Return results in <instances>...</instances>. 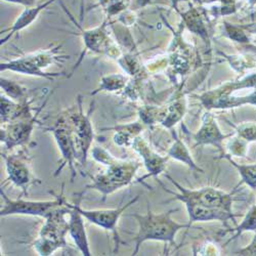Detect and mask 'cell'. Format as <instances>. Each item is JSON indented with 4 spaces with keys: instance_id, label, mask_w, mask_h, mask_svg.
<instances>
[{
    "instance_id": "3",
    "label": "cell",
    "mask_w": 256,
    "mask_h": 256,
    "mask_svg": "<svg viewBox=\"0 0 256 256\" xmlns=\"http://www.w3.org/2000/svg\"><path fill=\"white\" fill-rule=\"evenodd\" d=\"M106 166L108 169L104 172L92 176V182L86 186V188H94L102 193L104 200L115 190L130 184L140 164L114 159Z\"/></svg>"
},
{
    "instance_id": "20",
    "label": "cell",
    "mask_w": 256,
    "mask_h": 256,
    "mask_svg": "<svg viewBox=\"0 0 256 256\" xmlns=\"http://www.w3.org/2000/svg\"><path fill=\"white\" fill-rule=\"evenodd\" d=\"M2 88L12 98H22L24 94V90H22L18 84L4 78H2Z\"/></svg>"
},
{
    "instance_id": "5",
    "label": "cell",
    "mask_w": 256,
    "mask_h": 256,
    "mask_svg": "<svg viewBox=\"0 0 256 256\" xmlns=\"http://www.w3.org/2000/svg\"><path fill=\"white\" fill-rule=\"evenodd\" d=\"M4 199V206L0 210L2 218L10 216H30L46 218L52 213L64 204V198L56 196L54 200L50 201H29L23 199H10L4 192L0 190Z\"/></svg>"
},
{
    "instance_id": "11",
    "label": "cell",
    "mask_w": 256,
    "mask_h": 256,
    "mask_svg": "<svg viewBox=\"0 0 256 256\" xmlns=\"http://www.w3.org/2000/svg\"><path fill=\"white\" fill-rule=\"evenodd\" d=\"M4 157L6 159L8 180L16 186H20L26 192L34 180L29 165L24 158L18 157V155H12L10 157L4 155Z\"/></svg>"
},
{
    "instance_id": "22",
    "label": "cell",
    "mask_w": 256,
    "mask_h": 256,
    "mask_svg": "<svg viewBox=\"0 0 256 256\" xmlns=\"http://www.w3.org/2000/svg\"><path fill=\"white\" fill-rule=\"evenodd\" d=\"M6 2L20 4H25V6H32L34 4V0H6Z\"/></svg>"
},
{
    "instance_id": "6",
    "label": "cell",
    "mask_w": 256,
    "mask_h": 256,
    "mask_svg": "<svg viewBox=\"0 0 256 256\" xmlns=\"http://www.w3.org/2000/svg\"><path fill=\"white\" fill-rule=\"evenodd\" d=\"M138 197L140 196H136L130 202H127L126 204H121V206L113 209L86 210V209L81 208L79 203H76V206L85 220H88L90 222L104 230H111L114 234L115 241H116V250H118V241H119V236L117 232L118 220L123 213L138 200Z\"/></svg>"
},
{
    "instance_id": "12",
    "label": "cell",
    "mask_w": 256,
    "mask_h": 256,
    "mask_svg": "<svg viewBox=\"0 0 256 256\" xmlns=\"http://www.w3.org/2000/svg\"><path fill=\"white\" fill-rule=\"evenodd\" d=\"M33 130V121L18 122L10 125L6 130L2 128V142H4L8 148L24 144L29 140Z\"/></svg>"
},
{
    "instance_id": "1",
    "label": "cell",
    "mask_w": 256,
    "mask_h": 256,
    "mask_svg": "<svg viewBox=\"0 0 256 256\" xmlns=\"http://www.w3.org/2000/svg\"><path fill=\"white\" fill-rule=\"evenodd\" d=\"M178 210L176 208L155 214L150 210V207H148L146 214H132V216L136 218L138 224V232L134 238L136 250L132 255H136L140 245L146 241H162L174 244L176 234L180 230L190 226V224H178L172 218V213Z\"/></svg>"
},
{
    "instance_id": "21",
    "label": "cell",
    "mask_w": 256,
    "mask_h": 256,
    "mask_svg": "<svg viewBox=\"0 0 256 256\" xmlns=\"http://www.w3.org/2000/svg\"><path fill=\"white\" fill-rule=\"evenodd\" d=\"M238 253L240 255H256V230H255V236L252 242L250 243V245L241 249Z\"/></svg>"
},
{
    "instance_id": "15",
    "label": "cell",
    "mask_w": 256,
    "mask_h": 256,
    "mask_svg": "<svg viewBox=\"0 0 256 256\" xmlns=\"http://www.w3.org/2000/svg\"><path fill=\"white\" fill-rule=\"evenodd\" d=\"M4 70H12L16 72H20L23 74L28 75H34L44 78H54L56 76H60V73H46L42 71L40 68H38L35 64H33L27 56L20 58L16 60H12L8 62L2 64V71Z\"/></svg>"
},
{
    "instance_id": "9",
    "label": "cell",
    "mask_w": 256,
    "mask_h": 256,
    "mask_svg": "<svg viewBox=\"0 0 256 256\" xmlns=\"http://www.w3.org/2000/svg\"><path fill=\"white\" fill-rule=\"evenodd\" d=\"M52 134L60 150L62 159L65 161V165L69 164L73 172V176H75L76 172L73 166L74 161L77 160V157L71 124L64 123L62 121L58 122L56 126L52 128Z\"/></svg>"
},
{
    "instance_id": "14",
    "label": "cell",
    "mask_w": 256,
    "mask_h": 256,
    "mask_svg": "<svg viewBox=\"0 0 256 256\" xmlns=\"http://www.w3.org/2000/svg\"><path fill=\"white\" fill-rule=\"evenodd\" d=\"M228 136L222 134L216 120L210 116H205L202 127L194 136L197 144H213L222 148V142Z\"/></svg>"
},
{
    "instance_id": "17",
    "label": "cell",
    "mask_w": 256,
    "mask_h": 256,
    "mask_svg": "<svg viewBox=\"0 0 256 256\" xmlns=\"http://www.w3.org/2000/svg\"><path fill=\"white\" fill-rule=\"evenodd\" d=\"M168 156L174 158L178 161L184 162V164H186L188 167H190L192 169H195L197 172H202L200 169V167H198L196 165V163L194 162L193 158L190 157L188 148L184 146V144L180 140V138H176L172 146L170 148V150L168 152Z\"/></svg>"
},
{
    "instance_id": "8",
    "label": "cell",
    "mask_w": 256,
    "mask_h": 256,
    "mask_svg": "<svg viewBox=\"0 0 256 256\" xmlns=\"http://www.w3.org/2000/svg\"><path fill=\"white\" fill-rule=\"evenodd\" d=\"M65 204L70 208L69 210V234L73 239L75 245L82 253V255L90 256L92 252L90 249V243L88 239L86 230L84 226V218L78 210L76 203L71 204L65 200Z\"/></svg>"
},
{
    "instance_id": "7",
    "label": "cell",
    "mask_w": 256,
    "mask_h": 256,
    "mask_svg": "<svg viewBox=\"0 0 256 256\" xmlns=\"http://www.w3.org/2000/svg\"><path fill=\"white\" fill-rule=\"evenodd\" d=\"M71 127L77 160L81 165H84L94 140V132L90 117L83 115L82 112H80L79 115H74L72 117Z\"/></svg>"
},
{
    "instance_id": "2",
    "label": "cell",
    "mask_w": 256,
    "mask_h": 256,
    "mask_svg": "<svg viewBox=\"0 0 256 256\" xmlns=\"http://www.w3.org/2000/svg\"><path fill=\"white\" fill-rule=\"evenodd\" d=\"M69 210L64 199V204L46 218V222L34 243L39 255L48 256L56 249L67 246L66 234L69 232V220H67L65 216L69 214Z\"/></svg>"
},
{
    "instance_id": "4",
    "label": "cell",
    "mask_w": 256,
    "mask_h": 256,
    "mask_svg": "<svg viewBox=\"0 0 256 256\" xmlns=\"http://www.w3.org/2000/svg\"><path fill=\"white\" fill-rule=\"evenodd\" d=\"M166 176L180 192V194H176L174 192L166 190L162 186L166 192H168L169 194H172L174 196V199L178 200L180 202H184V201L193 202L206 207L222 209L228 213H232V204L234 201L232 194H228L224 190L211 188V186H206L200 190H188L182 186H180L178 182H176L169 174H166Z\"/></svg>"
},
{
    "instance_id": "13",
    "label": "cell",
    "mask_w": 256,
    "mask_h": 256,
    "mask_svg": "<svg viewBox=\"0 0 256 256\" xmlns=\"http://www.w3.org/2000/svg\"><path fill=\"white\" fill-rule=\"evenodd\" d=\"M132 146L142 157L144 166L146 167L148 172H150L151 176H156L163 172L167 158H163L156 154L155 152H153L142 138H136L132 140Z\"/></svg>"
},
{
    "instance_id": "16",
    "label": "cell",
    "mask_w": 256,
    "mask_h": 256,
    "mask_svg": "<svg viewBox=\"0 0 256 256\" xmlns=\"http://www.w3.org/2000/svg\"><path fill=\"white\" fill-rule=\"evenodd\" d=\"M52 2H54V0H50L48 2H46V4H42V6H40L33 8H27L22 14H20V16L18 18V20L14 23V25L12 28H10L8 30H6V31L10 32V34L8 35V37H6L4 40H2V44H4V42H6L12 34H14L16 32H18V31H20V30H22V29L26 28L27 26H29V25L33 22V20L36 18V16L39 14V12H40L42 10H44V8H46V6H48L50 4H52ZM6 31H4V32H6Z\"/></svg>"
},
{
    "instance_id": "19",
    "label": "cell",
    "mask_w": 256,
    "mask_h": 256,
    "mask_svg": "<svg viewBox=\"0 0 256 256\" xmlns=\"http://www.w3.org/2000/svg\"><path fill=\"white\" fill-rule=\"evenodd\" d=\"M232 230H236V234H234V237L228 240L230 242L234 239H237L239 234H241L245 230H256V205L252 207L249 212L246 214L243 222Z\"/></svg>"
},
{
    "instance_id": "18",
    "label": "cell",
    "mask_w": 256,
    "mask_h": 256,
    "mask_svg": "<svg viewBox=\"0 0 256 256\" xmlns=\"http://www.w3.org/2000/svg\"><path fill=\"white\" fill-rule=\"evenodd\" d=\"M228 160L239 170V174L242 178V180L252 188H256V164L255 165H239L232 161L230 157H226Z\"/></svg>"
},
{
    "instance_id": "10",
    "label": "cell",
    "mask_w": 256,
    "mask_h": 256,
    "mask_svg": "<svg viewBox=\"0 0 256 256\" xmlns=\"http://www.w3.org/2000/svg\"><path fill=\"white\" fill-rule=\"evenodd\" d=\"M188 210V224L192 226L193 222H212V220H220L226 226L228 220L234 222V213H228L222 209L210 208L197 203L184 201L182 202Z\"/></svg>"
}]
</instances>
